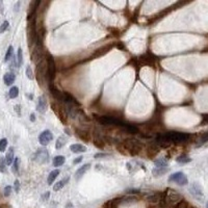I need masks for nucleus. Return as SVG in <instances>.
<instances>
[{"label":"nucleus","mask_w":208,"mask_h":208,"mask_svg":"<svg viewBox=\"0 0 208 208\" xmlns=\"http://www.w3.org/2000/svg\"><path fill=\"white\" fill-rule=\"evenodd\" d=\"M122 148L126 150V154H130L132 156L139 155V152L143 150V145L141 142L136 141V139H126L121 144Z\"/></svg>","instance_id":"obj_1"},{"label":"nucleus","mask_w":208,"mask_h":208,"mask_svg":"<svg viewBox=\"0 0 208 208\" xmlns=\"http://www.w3.org/2000/svg\"><path fill=\"white\" fill-rule=\"evenodd\" d=\"M37 21H35V17L33 19L29 20L28 25H27V41H28V46L30 49L35 47L37 44L38 39V32H37Z\"/></svg>","instance_id":"obj_2"},{"label":"nucleus","mask_w":208,"mask_h":208,"mask_svg":"<svg viewBox=\"0 0 208 208\" xmlns=\"http://www.w3.org/2000/svg\"><path fill=\"white\" fill-rule=\"evenodd\" d=\"M46 65H47V81L49 84H53V80L56 74V66L54 57L49 52L46 53Z\"/></svg>","instance_id":"obj_3"},{"label":"nucleus","mask_w":208,"mask_h":208,"mask_svg":"<svg viewBox=\"0 0 208 208\" xmlns=\"http://www.w3.org/2000/svg\"><path fill=\"white\" fill-rule=\"evenodd\" d=\"M97 122L105 126H118V127L124 128L126 126V122L118 119V118L109 117V116H95Z\"/></svg>","instance_id":"obj_4"},{"label":"nucleus","mask_w":208,"mask_h":208,"mask_svg":"<svg viewBox=\"0 0 208 208\" xmlns=\"http://www.w3.org/2000/svg\"><path fill=\"white\" fill-rule=\"evenodd\" d=\"M182 200V196L173 188H167L164 193L162 194L161 202H164L167 204H175V203H179Z\"/></svg>","instance_id":"obj_5"},{"label":"nucleus","mask_w":208,"mask_h":208,"mask_svg":"<svg viewBox=\"0 0 208 208\" xmlns=\"http://www.w3.org/2000/svg\"><path fill=\"white\" fill-rule=\"evenodd\" d=\"M35 79L41 87H43L44 82L47 80V65L46 62L44 63V60L37 65L35 67Z\"/></svg>","instance_id":"obj_6"},{"label":"nucleus","mask_w":208,"mask_h":208,"mask_svg":"<svg viewBox=\"0 0 208 208\" xmlns=\"http://www.w3.org/2000/svg\"><path fill=\"white\" fill-rule=\"evenodd\" d=\"M51 107L53 109V112H55V115L57 116V118L60 119V121L66 125L68 123V120H69V115H68L67 108L58 102H53L51 104Z\"/></svg>","instance_id":"obj_7"},{"label":"nucleus","mask_w":208,"mask_h":208,"mask_svg":"<svg viewBox=\"0 0 208 208\" xmlns=\"http://www.w3.org/2000/svg\"><path fill=\"white\" fill-rule=\"evenodd\" d=\"M44 60V45L35 44L31 49V60L38 65Z\"/></svg>","instance_id":"obj_8"},{"label":"nucleus","mask_w":208,"mask_h":208,"mask_svg":"<svg viewBox=\"0 0 208 208\" xmlns=\"http://www.w3.org/2000/svg\"><path fill=\"white\" fill-rule=\"evenodd\" d=\"M169 182H175L176 184L180 185V186H184L188 183V179H187L186 175L182 172H177V173L172 174L168 179Z\"/></svg>","instance_id":"obj_9"},{"label":"nucleus","mask_w":208,"mask_h":208,"mask_svg":"<svg viewBox=\"0 0 208 208\" xmlns=\"http://www.w3.org/2000/svg\"><path fill=\"white\" fill-rule=\"evenodd\" d=\"M32 160L39 164H47L49 161V153L46 148H41L33 154Z\"/></svg>","instance_id":"obj_10"},{"label":"nucleus","mask_w":208,"mask_h":208,"mask_svg":"<svg viewBox=\"0 0 208 208\" xmlns=\"http://www.w3.org/2000/svg\"><path fill=\"white\" fill-rule=\"evenodd\" d=\"M188 191L191 193V195L196 198L198 201H202L204 198V194H203V188L201 187V185L197 182L191 183V185L189 186Z\"/></svg>","instance_id":"obj_11"},{"label":"nucleus","mask_w":208,"mask_h":208,"mask_svg":"<svg viewBox=\"0 0 208 208\" xmlns=\"http://www.w3.org/2000/svg\"><path fill=\"white\" fill-rule=\"evenodd\" d=\"M53 139V134L50 130H44L42 133L39 135V142L42 146H47V145L50 144V142Z\"/></svg>","instance_id":"obj_12"},{"label":"nucleus","mask_w":208,"mask_h":208,"mask_svg":"<svg viewBox=\"0 0 208 208\" xmlns=\"http://www.w3.org/2000/svg\"><path fill=\"white\" fill-rule=\"evenodd\" d=\"M49 92L51 96L58 102H64L65 101V93L60 92L57 87H55L53 84H49Z\"/></svg>","instance_id":"obj_13"},{"label":"nucleus","mask_w":208,"mask_h":208,"mask_svg":"<svg viewBox=\"0 0 208 208\" xmlns=\"http://www.w3.org/2000/svg\"><path fill=\"white\" fill-rule=\"evenodd\" d=\"M41 4V1L40 0H33V1L30 2L29 4V8H28V12H27V20H31L35 17V13H37V10L39 8V5Z\"/></svg>","instance_id":"obj_14"},{"label":"nucleus","mask_w":208,"mask_h":208,"mask_svg":"<svg viewBox=\"0 0 208 208\" xmlns=\"http://www.w3.org/2000/svg\"><path fill=\"white\" fill-rule=\"evenodd\" d=\"M47 106H48V103H47V99L44 95L40 96L38 98V104H37V110L40 112V114H44L47 109Z\"/></svg>","instance_id":"obj_15"},{"label":"nucleus","mask_w":208,"mask_h":208,"mask_svg":"<svg viewBox=\"0 0 208 208\" xmlns=\"http://www.w3.org/2000/svg\"><path fill=\"white\" fill-rule=\"evenodd\" d=\"M162 198V194L158 193V191H150L149 194L146 195V199L148 202L150 203H157Z\"/></svg>","instance_id":"obj_16"},{"label":"nucleus","mask_w":208,"mask_h":208,"mask_svg":"<svg viewBox=\"0 0 208 208\" xmlns=\"http://www.w3.org/2000/svg\"><path fill=\"white\" fill-rule=\"evenodd\" d=\"M147 156L149 158L154 157L160 152V147H158L157 145H150V146L147 148Z\"/></svg>","instance_id":"obj_17"},{"label":"nucleus","mask_w":208,"mask_h":208,"mask_svg":"<svg viewBox=\"0 0 208 208\" xmlns=\"http://www.w3.org/2000/svg\"><path fill=\"white\" fill-rule=\"evenodd\" d=\"M112 49V45H105V46L103 47H100L99 49H97V50H95V53H93L92 57H100V56L104 55V54L106 53V52H108Z\"/></svg>","instance_id":"obj_18"},{"label":"nucleus","mask_w":208,"mask_h":208,"mask_svg":"<svg viewBox=\"0 0 208 208\" xmlns=\"http://www.w3.org/2000/svg\"><path fill=\"white\" fill-rule=\"evenodd\" d=\"M91 169V164H83L82 167H80L77 171H76V173H75V178L77 180L80 179L81 177H82L83 175L85 174V172H87L89 170Z\"/></svg>","instance_id":"obj_19"},{"label":"nucleus","mask_w":208,"mask_h":208,"mask_svg":"<svg viewBox=\"0 0 208 208\" xmlns=\"http://www.w3.org/2000/svg\"><path fill=\"white\" fill-rule=\"evenodd\" d=\"M76 135L83 142H90L91 141V135L87 131L83 129H76Z\"/></svg>","instance_id":"obj_20"},{"label":"nucleus","mask_w":208,"mask_h":208,"mask_svg":"<svg viewBox=\"0 0 208 208\" xmlns=\"http://www.w3.org/2000/svg\"><path fill=\"white\" fill-rule=\"evenodd\" d=\"M16 80V75L13 72H8V73L4 74L3 76V81L6 85H12Z\"/></svg>","instance_id":"obj_21"},{"label":"nucleus","mask_w":208,"mask_h":208,"mask_svg":"<svg viewBox=\"0 0 208 208\" xmlns=\"http://www.w3.org/2000/svg\"><path fill=\"white\" fill-rule=\"evenodd\" d=\"M70 150L73 153H84L87 152V147L80 144H73L70 146Z\"/></svg>","instance_id":"obj_22"},{"label":"nucleus","mask_w":208,"mask_h":208,"mask_svg":"<svg viewBox=\"0 0 208 208\" xmlns=\"http://www.w3.org/2000/svg\"><path fill=\"white\" fill-rule=\"evenodd\" d=\"M207 142H208V131H207V132H203L202 134L198 137V139H197V143H196V147H197V148H199V147H201V146H203L204 144H206Z\"/></svg>","instance_id":"obj_23"},{"label":"nucleus","mask_w":208,"mask_h":208,"mask_svg":"<svg viewBox=\"0 0 208 208\" xmlns=\"http://www.w3.org/2000/svg\"><path fill=\"white\" fill-rule=\"evenodd\" d=\"M5 162H6V164L8 166H11V164H13L14 162V160H15V156H14V148L13 147H11L10 149H8V153H6V155H5Z\"/></svg>","instance_id":"obj_24"},{"label":"nucleus","mask_w":208,"mask_h":208,"mask_svg":"<svg viewBox=\"0 0 208 208\" xmlns=\"http://www.w3.org/2000/svg\"><path fill=\"white\" fill-rule=\"evenodd\" d=\"M168 172V168H154L152 170V175L154 177H160V176H164V174H167Z\"/></svg>","instance_id":"obj_25"},{"label":"nucleus","mask_w":208,"mask_h":208,"mask_svg":"<svg viewBox=\"0 0 208 208\" xmlns=\"http://www.w3.org/2000/svg\"><path fill=\"white\" fill-rule=\"evenodd\" d=\"M69 180H70V177H66L65 179H63V180H60V181L56 182L55 184H54V186H53V191H60V189H62L63 187H64L65 185L67 184V182H69Z\"/></svg>","instance_id":"obj_26"},{"label":"nucleus","mask_w":208,"mask_h":208,"mask_svg":"<svg viewBox=\"0 0 208 208\" xmlns=\"http://www.w3.org/2000/svg\"><path fill=\"white\" fill-rule=\"evenodd\" d=\"M154 164L156 168H167L168 166V160L166 157H159L154 160Z\"/></svg>","instance_id":"obj_27"},{"label":"nucleus","mask_w":208,"mask_h":208,"mask_svg":"<svg viewBox=\"0 0 208 208\" xmlns=\"http://www.w3.org/2000/svg\"><path fill=\"white\" fill-rule=\"evenodd\" d=\"M66 161V157L64 155H57L53 158V166L58 168V167H62Z\"/></svg>","instance_id":"obj_28"},{"label":"nucleus","mask_w":208,"mask_h":208,"mask_svg":"<svg viewBox=\"0 0 208 208\" xmlns=\"http://www.w3.org/2000/svg\"><path fill=\"white\" fill-rule=\"evenodd\" d=\"M58 175H60V170H53L52 172H50V174L48 176V179H47L48 185H52V183L55 181V179L57 178Z\"/></svg>","instance_id":"obj_29"},{"label":"nucleus","mask_w":208,"mask_h":208,"mask_svg":"<svg viewBox=\"0 0 208 208\" xmlns=\"http://www.w3.org/2000/svg\"><path fill=\"white\" fill-rule=\"evenodd\" d=\"M67 137L65 136V135H60V137H58L57 139H56V143H55V148L57 149V150H60V149H62L63 147L65 146L66 144H67Z\"/></svg>","instance_id":"obj_30"},{"label":"nucleus","mask_w":208,"mask_h":208,"mask_svg":"<svg viewBox=\"0 0 208 208\" xmlns=\"http://www.w3.org/2000/svg\"><path fill=\"white\" fill-rule=\"evenodd\" d=\"M93 144H94V146L97 147V148L104 149V141L101 136H98V135L95 136L94 139H93Z\"/></svg>","instance_id":"obj_31"},{"label":"nucleus","mask_w":208,"mask_h":208,"mask_svg":"<svg viewBox=\"0 0 208 208\" xmlns=\"http://www.w3.org/2000/svg\"><path fill=\"white\" fill-rule=\"evenodd\" d=\"M176 161L179 162V164H188V162H191V158L189 157L188 155H186V154H182V155L178 156V157L176 158Z\"/></svg>","instance_id":"obj_32"},{"label":"nucleus","mask_w":208,"mask_h":208,"mask_svg":"<svg viewBox=\"0 0 208 208\" xmlns=\"http://www.w3.org/2000/svg\"><path fill=\"white\" fill-rule=\"evenodd\" d=\"M17 65L19 68L23 65V52H22L21 48L18 49V52H17Z\"/></svg>","instance_id":"obj_33"},{"label":"nucleus","mask_w":208,"mask_h":208,"mask_svg":"<svg viewBox=\"0 0 208 208\" xmlns=\"http://www.w3.org/2000/svg\"><path fill=\"white\" fill-rule=\"evenodd\" d=\"M137 202V198L135 196H128L125 198H121V203H134Z\"/></svg>","instance_id":"obj_34"},{"label":"nucleus","mask_w":208,"mask_h":208,"mask_svg":"<svg viewBox=\"0 0 208 208\" xmlns=\"http://www.w3.org/2000/svg\"><path fill=\"white\" fill-rule=\"evenodd\" d=\"M14 56V48L13 46H10L8 49V51H6V54H5V57H4V62L8 63V60H11L13 58Z\"/></svg>","instance_id":"obj_35"},{"label":"nucleus","mask_w":208,"mask_h":208,"mask_svg":"<svg viewBox=\"0 0 208 208\" xmlns=\"http://www.w3.org/2000/svg\"><path fill=\"white\" fill-rule=\"evenodd\" d=\"M8 95H10V98H12V99L17 98L18 95H19V89H18L17 87H11L10 92H8Z\"/></svg>","instance_id":"obj_36"},{"label":"nucleus","mask_w":208,"mask_h":208,"mask_svg":"<svg viewBox=\"0 0 208 208\" xmlns=\"http://www.w3.org/2000/svg\"><path fill=\"white\" fill-rule=\"evenodd\" d=\"M19 164H20V159H19V157H16L15 158V160H14V162H13V172L15 174H17L18 172H19Z\"/></svg>","instance_id":"obj_37"},{"label":"nucleus","mask_w":208,"mask_h":208,"mask_svg":"<svg viewBox=\"0 0 208 208\" xmlns=\"http://www.w3.org/2000/svg\"><path fill=\"white\" fill-rule=\"evenodd\" d=\"M6 147H8V139H0V152H4L6 150Z\"/></svg>","instance_id":"obj_38"},{"label":"nucleus","mask_w":208,"mask_h":208,"mask_svg":"<svg viewBox=\"0 0 208 208\" xmlns=\"http://www.w3.org/2000/svg\"><path fill=\"white\" fill-rule=\"evenodd\" d=\"M26 76H27V78L30 79V80H32V79L35 78V75H33L32 69H31L30 66H27L26 67Z\"/></svg>","instance_id":"obj_39"},{"label":"nucleus","mask_w":208,"mask_h":208,"mask_svg":"<svg viewBox=\"0 0 208 208\" xmlns=\"http://www.w3.org/2000/svg\"><path fill=\"white\" fill-rule=\"evenodd\" d=\"M6 171V162H5V158L4 157H0V172L4 173Z\"/></svg>","instance_id":"obj_40"},{"label":"nucleus","mask_w":208,"mask_h":208,"mask_svg":"<svg viewBox=\"0 0 208 208\" xmlns=\"http://www.w3.org/2000/svg\"><path fill=\"white\" fill-rule=\"evenodd\" d=\"M12 191H13V188H12V186H10V185H8V186L4 187V191H3L4 197H10L11 194H12Z\"/></svg>","instance_id":"obj_41"},{"label":"nucleus","mask_w":208,"mask_h":208,"mask_svg":"<svg viewBox=\"0 0 208 208\" xmlns=\"http://www.w3.org/2000/svg\"><path fill=\"white\" fill-rule=\"evenodd\" d=\"M8 25H10V23H8V21H4L3 23H2V25L0 26V32H4V31L6 30V29L8 28Z\"/></svg>","instance_id":"obj_42"},{"label":"nucleus","mask_w":208,"mask_h":208,"mask_svg":"<svg viewBox=\"0 0 208 208\" xmlns=\"http://www.w3.org/2000/svg\"><path fill=\"white\" fill-rule=\"evenodd\" d=\"M109 154H107V153H97V154H95L94 157L96 158V159H98V158H105V157H109Z\"/></svg>","instance_id":"obj_43"},{"label":"nucleus","mask_w":208,"mask_h":208,"mask_svg":"<svg viewBox=\"0 0 208 208\" xmlns=\"http://www.w3.org/2000/svg\"><path fill=\"white\" fill-rule=\"evenodd\" d=\"M49 196H50V191H46V193L44 194V195H42V197H41V199H42L43 201H47L49 199Z\"/></svg>","instance_id":"obj_44"},{"label":"nucleus","mask_w":208,"mask_h":208,"mask_svg":"<svg viewBox=\"0 0 208 208\" xmlns=\"http://www.w3.org/2000/svg\"><path fill=\"white\" fill-rule=\"evenodd\" d=\"M15 191L16 193H19L20 191V182H19V180H16L15 181Z\"/></svg>","instance_id":"obj_45"},{"label":"nucleus","mask_w":208,"mask_h":208,"mask_svg":"<svg viewBox=\"0 0 208 208\" xmlns=\"http://www.w3.org/2000/svg\"><path fill=\"white\" fill-rule=\"evenodd\" d=\"M82 159H83L82 156H78L77 158H75V159L73 160V164H80V162L82 161Z\"/></svg>","instance_id":"obj_46"},{"label":"nucleus","mask_w":208,"mask_h":208,"mask_svg":"<svg viewBox=\"0 0 208 208\" xmlns=\"http://www.w3.org/2000/svg\"><path fill=\"white\" fill-rule=\"evenodd\" d=\"M15 110H16V112L19 115V116H21V106H20L19 104L15 106Z\"/></svg>","instance_id":"obj_47"},{"label":"nucleus","mask_w":208,"mask_h":208,"mask_svg":"<svg viewBox=\"0 0 208 208\" xmlns=\"http://www.w3.org/2000/svg\"><path fill=\"white\" fill-rule=\"evenodd\" d=\"M203 123H208V114L203 116Z\"/></svg>","instance_id":"obj_48"},{"label":"nucleus","mask_w":208,"mask_h":208,"mask_svg":"<svg viewBox=\"0 0 208 208\" xmlns=\"http://www.w3.org/2000/svg\"><path fill=\"white\" fill-rule=\"evenodd\" d=\"M20 8V2H17L16 3V5H15V12H18L19 11V8Z\"/></svg>","instance_id":"obj_49"},{"label":"nucleus","mask_w":208,"mask_h":208,"mask_svg":"<svg viewBox=\"0 0 208 208\" xmlns=\"http://www.w3.org/2000/svg\"><path fill=\"white\" fill-rule=\"evenodd\" d=\"M66 208H73V204H72L71 202L67 203V204H66Z\"/></svg>","instance_id":"obj_50"},{"label":"nucleus","mask_w":208,"mask_h":208,"mask_svg":"<svg viewBox=\"0 0 208 208\" xmlns=\"http://www.w3.org/2000/svg\"><path fill=\"white\" fill-rule=\"evenodd\" d=\"M30 121H31V122H35V114H31V115H30Z\"/></svg>","instance_id":"obj_51"},{"label":"nucleus","mask_w":208,"mask_h":208,"mask_svg":"<svg viewBox=\"0 0 208 208\" xmlns=\"http://www.w3.org/2000/svg\"><path fill=\"white\" fill-rule=\"evenodd\" d=\"M117 47H118V48H120V49H124V45L122 44L121 42H119V44L117 45Z\"/></svg>","instance_id":"obj_52"},{"label":"nucleus","mask_w":208,"mask_h":208,"mask_svg":"<svg viewBox=\"0 0 208 208\" xmlns=\"http://www.w3.org/2000/svg\"><path fill=\"white\" fill-rule=\"evenodd\" d=\"M65 132H67V134L69 135V136H71V135H72V133H71V130H70V129H68V128H66V129H65Z\"/></svg>","instance_id":"obj_53"},{"label":"nucleus","mask_w":208,"mask_h":208,"mask_svg":"<svg viewBox=\"0 0 208 208\" xmlns=\"http://www.w3.org/2000/svg\"><path fill=\"white\" fill-rule=\"evenodd\" d=\"M206 208H208V201L206 202Z\"/></svg>","instance_id":"obj_54"}]
</instances>
